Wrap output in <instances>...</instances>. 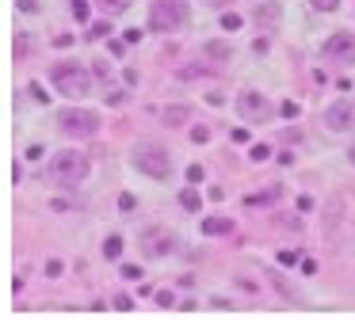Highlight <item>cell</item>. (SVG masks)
Returning <instances> with one entry per match:
<instances>
[{"label": "cell", "mask_w": 355, "mask_h": 320, "mask_svg": "<svg viewBox=\"0 0 355 320\" xmlns=\"http://www.w3.org/2000/svg\"><path fill=\"white\" fill-rule=\"evenodd\" d=\"M187 23V4L184 0H153L149 8V30H180Z\"/></svg>", "instance_id": "cell-3"}, {"label": "cell", "mask_w": 355, "mask_h": 320, "mask_svg": "<svg viewBox=\"0 0 355 320\" xmlns=\"http://www.w3.org/2000/svg\"><path fill=\"white\" fill-rule=\"evenodd\" d=\"M107 23H92V27H88V38H92V42H96V38H103V35H107Z\"/></svg>", "instance_id": "cell-20"}, {"label": "cell", "mask_w": 355, "mask_h": 320, "mask_svg": "<svg viewBox=\"0 0 355 320\" xmlns=\"http://www.w3.org/2000/svg\"><path fill=\"white\" fill-rule=\"evenodd\" d=\"M309 4H313V12H336L340 0H309Z\"/></svg>", "instance_id": "cell-16"}, {"label": "cell", "mask_w": 355, "mask_h": 320, "mask_svg": "<svg viewBox=\"0 0 355 320\" xmlns=\"http://www.w3.org/2000/svg\"><path fill=\"white\" fill-rule=\"evenodd\" d=\"M96 4H100L103 12H126V8L134 4V0H96Z\"/></svg>", "instance_id": "cell-12"}, {"label": "cell", "mask_w": 355, "mask_h": 320, "mask_svg": "<svg viewBox=\"0 0 355 320\" xmlns=\"http://www.w3.org/2000/svg\"><path fill=\"white\" fill-rule=\"evenodd\" d=\"M172 233L168 229H149V233H141V251L146 256H168L172 251Z\"/></svg>", "instance_id": "cell-8"}, {"label": "cell", "mask_w": 355, "mask_h": 320, "mask_svg": "<svg viewBox=\"0 0 355 320\" xmlns=\"http://www.w3.org/2000/svg\"><path fill=\"white\" fill-rule=\"evenodd\" d=\"M88 175V157L80 149H62L50 160V179L58 183H80Z\"/></svg>", "instance_id": "cell-2"}, {"label": "cell", "mask_w": 355, "mask_h": 320, "mask_svg": "<svg viewBox=\"0 0 355 320\" xmlns=\"http://www.w3.org/2000/svg\"><path fill=\"white\" fill-rule=\"evenodd\" d=\"M241 23H245V19H241V15H233V12H225V15H222V27H225V30H237Z\"/></svg>", "instance_id": "cell-17"}, {"label": "cell", "mask_w": 355, "mask_h": 320, "mask_svg": "<svg viewBox=\"0 0 355 320\" xmlns=\"http://www.w3.org/2000/svg\"><path fill=\"white\" fill-rule=\"evenodd\" d=\"M191 141H195V145H207V141H210V130H207V126H195V130H191Z\"/></svg>", "instance_id": "cell-18"}, {"label": "cell", "mask_w": 355, "mask_h": 320, "mask_svg": "<svg viewBox=\"0 0 355 320\" xmlns=\"http://www.w3.org/2000/svg\"><path fill=\"white\" fill-rule=\"evenodd\" d=\"M294 259H298V251H279V263H286V267H291Z\"/></svg>", "instance_id": "cell-27"}, {"label": "cell", "mask_w": 355, "mask_h": 320, "mask_svg": "<svg viewBox=\"0 0 355 320\" xmlns=\"http://www.w3.org/2000/svg\"><path fill=\"white\" fill-rule=\"evenodd\" d=\"M73 15L85 23V19H88V0H73Z\"/></svg>", "instance_id": "cell-19"}, {"label": "cell", "mask_w": 355, "mask_h": 320, "mask_svg": "<svg viewBox=\"0 0 355 320\" xmlns=\"http://www.w3.org/2000/svg\"><path fill=\"white\" fill-rule=\"evenodd\" d=\"M46 274H50V278H58V274H62V259H50V263H46Z\"/></svg>", "instance_id": "cell-24"}, {"label": "cell", "mask_w": 355, "mask_h": 320, "mask_svg": "<svg viewBox=\"0 0 355 320\" xmlns=\"http://www.w3.org/2000/svg\"><path fill=\"white\" fill-rule=\"evenodd\" d=\"M119 210H134V195H123V198H119Z\"/></svg>", "instance_id": "cell-28"}, {"label": "cell", "mask_w": 355, "mask_h": 320, "mask_svg": "<svg viewBox=\"0 0 355 320\" xmlns=\"http://www.w3.org/2000/svg\"><path fill=\"white\" fill-rule=\"evenodd\" d=\"M347 160H352V164H355V145H352V152H347Z\"/></svg>", "instance_id": "cell-29"}, {"label": "cell", "mask_w": 355, "mask_h": 320, "mask_svg": "<svg viewBox=\"0 0 355 320\" xmlns=\"http://www.w3.org/2000/svg\"><path fill=\"white\" fill-rule=\"evenodd\" d=\"M103 256H107V259H119V256H123V240H119V236H107V244H103Z\"/></svg>", "instance_id": "cell-11"}, {"label": "cell", "mask_w": 355, "mask_h": 320, "mask_svg": "<svg viewBox=\"0 0 355 320\" xmlns=\"http://www.w3.org/2000/svg\"><path fill=\"white\" fill-rule=\"evenodd\" d=\"M352 118H355V107L344 103V99L324 111V126H329V130H347V126H352Z\"/></svg>", "instance_id": "cell-9"}, {"label": "cell", "mask_w": 355, "mask_h": 320, "mask_svg": "<svg viewBox=\"0 0 355 320\" xmlns=\"http://www.w3.org/2000/svg\"><path fill=\"white\" fill-rule=\"evenodd\" d=\"M180 206H184L187 213H195L199 210V195H195V190H184V195H180Z\"/></svg>", "instance_id": "cell-13"}, {"label": "cell", "mask_w": 355, "mask_h": 320, "mask_svg": "<svg viewBox=\"0 0 355 320\" xmlns=\"http://www.w3.org/2000/svg\"><path fill=\"white\" fill-rule=\"evenodd\" d=\"M237 111L245 114L248 122H263V118H271V107H268V99H263L260 91H241Z\"/></svg>", "instance_id": "cell-7"}, {"label": "cell", "mask_w": 355, "mask_h": 320, "mask_svg": "<svg viewBox=\"0 0 355 320\" xmlns=\"http://www.w3.org/2000/svg\"><path fill=\"white\" fill-rule=\"evenodd\" d=\"M230 229H233L230 217H207V221H202V233H207V236H225Z\"/></svg>", "instance_id": "cell-10"}, {"label": "cell", "mask_w": 355, "mask_h": 320, "mask_svg": "<svg viewBox=\"0 0 355 320\" xmlns=\"http://www.w3.org/2000/svg\"><path fill=\"white\" fill-rule=\"evenodd\" d=\"M115 309H123V312H130V309H134V297H126V294H119V297H115Z\"/></svg>", "instance_id": "cell-22"}, {"label": "cell", "mask_w": 355, "mask_h": 320, "mask_svg": "<svg viewBox=\"0 0 355 320\" xmlns=\"http://www.w3.org/2000/svg\"><path fill=\"white\" fill-rule=\"evenodd\" d=\"M199 179H202V168L191 164V168H187V183H199Z\"/></svg>", "instance_id": "cell-25"}, {"label": "cell", "mask_w": 355, "mask_h": 320, "mask_svg": "<svg viewBox=\"0 0 355 320\" xmlns=\"http://www.w3.org/2000/svg\"><path fill=\"white\" fill-rule=\"evenodd\" d=\"M58 126L65 130V134L73 137H92L96 130H100V118H96L92 111H80V107H69V111L58 114Z\"/></svg>", "instance_id": "cell-5"}, {"label": "cell", "mask_w": 355, "mask_h": 320, "mask_svg": "<svg viewBox=\"0 0 355 320\" xmlns=\"http://www.w3.org/2000/svg\"><path fill=\"white\" fill-rule=\"evenodd\" d=\"M184 118H187L184 107H176V111H164V122H184Z\"/></svg>", "instance_id": "cell-21"}, {"label": "cell", "mask_w": 355, "mask_h": 320, "mask_svg": "<svg viewBox=\"0 0 355 320\" xmlns=\"http://www.w3.org/2000/svg\"><path fill=\"white\" fill-rule=\"evenodd\" d=\"M279 111H283V114H286V118H294V114H298V103H291V99H286V103H283V107H279Z\"/></svg>", "instance_id": "cell-26"}, {"label": "cell", "mask_w": 355, "mask_h": 320, "mask_svg": "<svg viewBox=\"0 0 355 320\" xmlns=\"http://www.w3.org/2000/svg\"><path fill=\"white\" fill-rule=\"evenodd\" d=\"M324 57L340 61V65H355V35H347V30L332 35L329 42H324Z\"/></svg>", "instance_id": "cell-6"}, {"label": "cell", "mask_w": 355, "mask_h": 320, "mask_svg": "<svg viewBox=\"0 0 355 320\" xmlns=\"http://www.w3.org/2000/svg\"><path fill=\"white\" fill-rule=\"evenodd\" d=\"M50 84L69 99H85L88 88H92V73L80 65H54L50 69Z\"/></svg>", "instance_id": "cell-1"}, {"label": "cell", "mask_w": 355, "mask_h": 320, "mask_svg": "<svg viewBox=\"0 0 355 320\" xmlns=\"http://www.w3.org/2000/svg\"><path fill=\"white\" fill-rule=\"evenodd\" d=\"M268 157H271L268 145H252V160H268Z\"/></svg>", "instance_id": "cell-23"}, {"label": "cell", "mask_w": 355, "mask_h": 320, "mask_svg": "<svg viewBox=\"0 0 355 320\" xmlns=\"http://www.w3.org/2000/svg\"><path fill=\"white\" fill-rule=\"evenodd\" d=\"M134 168L146 172L149 179H168L172 175V157L164 149H157V145H138V149H134Z\"/></svg>", "instance_id": "cell-4"}, {"label": "cell", "mask_w": 355, "mask_h": 320, "mask_svg": "<svg viewBox=\"0 0 355 320\" xmlns=\"http://www.w3.org/2000/svg\"><path fill=\"white\" fill-rule=\"evenodd\" d=\"M275 12H279V4H263L260 12H256V19H260V23H271V19H275Z\"/></svg>", "instance_id": "cell-15"}, {"label": "cell", "mask_w": 355, "mask_h": 320, "mask_svg": "<svg viewBox=\"0 0 355 320\" xmlns=\"http://www.w3.org/2000/svg\"><path fill=\"white\" fill-rule=\"evenodd\" d=\"M279 190H260V195H245V206H260V202H271Z\"/></svg>", "instance_id": "cell-14"}]
</instances>
